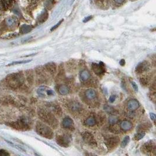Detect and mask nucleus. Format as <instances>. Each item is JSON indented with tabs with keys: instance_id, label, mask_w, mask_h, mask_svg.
Here are the masks:
<instances>
[{
	"instance_id": "9",
	"label": "nucleus",
	"mask_w": 156,
	"mask_h": 156,
	"mask_svg": "<svg viewBox=\"0 0 156 156\" xmlns=\"http://www.w3.org/2000/svg\"><path fill=\"white\" fill-rule=\"evenodd\" d=\"M91 77L90 72L87 70H84L80 73V79L82 82H86L88 81Z\"/></svg>"
},
{
	"instance_id": "13",
	"label": "nucleus",
	"mask_w": 156,
	"mask_h": 156,
	"mask_svg": "<svg viewBox=\"0 0 156 156\" xmlns=\"http://www.w3.org/2000/svg\"><path fill=\"white\" fill-rule=\"evenodd\" d=\"M85 95L86 98L90 100H92L95 99L97 97L96 91L93 89H88L85 92Z\"/></svg>"
},
{
	"instance_id": "6",
	"label": "nucleus",
	"mask_w": 156,
	"mask_h": 156,
	"mask_svg": "<svg viewBox=\"0 0 156 156\" xmlns=\"http://www.w3.org/2000/svg\"><path fill=\"white\" fill-rule=\"evenodd\" d=\"M140 106V104L139 102L135 99H130V101H128L127 104V107L130 110H135L137 109H138Z\"/></svg>"
},
{
	"instance_id": "17",
	"label": "nucleus",
	"mask_w": 156,
	"mask_h": 156,
	"mask_svg": "<svg viewBox=\"0 0 156 156\" xmlns=\"http://www.w3.org/2000/svg\"><path fill=\"white\" fill-rule=\"evenodd\" d=\"M46 68H48V70L52 73H55L56 72V65L54 63H48L46 65Z\"/></svg>"
},
{
	"instance_id": "27",
	"label": "nucleus",
	"mask_w": 156,
	"mask_h": 156,
	"mask_svg": "<svg viewBox=\"0 0 156 156\" xmlns=\"http://www.w3.org/2000/svg\"><path fill=\"white\" fill-rule=\"evenodd\" d=\"M92 16H89V17H87V18H86L84 19V21H83V22H84V23H86V22H88L89 21H90L91 19H92Z\"/></svg>"
},
{
	"instance_id": "25",
	"label": "nucleus",
	"mask_w": 156,
	"mask_h": 156,
	"mask_svg": "<svg viewBox=\"0 0 156 156\" xmlns=\"http://www.w3.org/2000/svg\"><path fill=\"white\" fill-rule=\"evenodd\" d=\"M116 98V97L115 95H111V96L109 97V102H111V103H113V102L115 101Z\"/></svg>"
},
{
	"instance_id": "20",
	"label": "nucleus",
	"mask_w": 156,
	"mask_h": 156,
	"mask_svg": "<svg viewBox=\"0 0 156 156\" xmlns=\"http://www.w3.org/2000/svg\"><path fill=\"white\" fill-rule=\"evenodd\" d=\"M144 136H145V133H144V132H140V133H137L135 136V139L136 140H140L142 139H143Z\"/></svg>"
},
{
	"instance_id": "14",
	"label": "nucleus",
	"mask_w": 156,
	"mask_h": 156,
	"mask_svg": "<svg viewBox=\"0 0 156 156\" xmlns=\"http://www.w3.org/2000/svg\"><path fill=\"white\" fill-rule=\"evenodd\" d=\"M59 92L62 95H66L69 93L70 90L67 86L63 85L59 88Z\"/></svg>"
},
{
	"instance_id": "28",
	"label": "nucleus",
	"mask_w": 156,
	"mask_h": 156,
	"mask_svg": "<svg viewBox=\"0 0 156 156\" xmlns=\"http://www.w3.org/2000/svg\"><path fill=\"white\" fill-rule=\"evenodd\" d=\"M119 64H120L121 66H125V60L124 59H122V60H121L120 61H119Z\"/></svg>"
},
{
	"instance_id": "23",
	"label": "nucleus",
	"mask_w": 156,
	"mask_h": 156,
	"mask_svg": "<svg viewBox=\"0 0 156 156\" xmlns=\"http://www.w3.org/2000/svg\"><path fill=\"white\" fill-rule=\"evenodd\" d=\"M131 84H132V86L133 88H134V90H135L136 91H138V90H139V88H138V86H137V85L136 84V83L135 81H131Z\"/></svg>"
},
{
	"instance_id": "18",
	"label": "nucleus",
	"mask_w": 156,
	"mask_h": 156,
	"mask_svg": "<svg viewBox=\"0 0 156 156\" xmlns=\"http://www.w3.org/2000/svg\"><path fill=\"white\" fill-rule=\"evenodd\" d=\"M129 140H130V137H129V136H126L124 139V140H122V143H121V147H122V148L125 147L128 145V144L129 143Z\"/></svg>"
},
{
	"instance_id": "4",
	"label": "nucleus",
	"mask_w": 156,
	"mask_h": 156,
	"mask_svg": "<svg viewBox=\"0 0 156 156\" xmlns=\"http://www.w3.org/2000/svg\"><path fill=\"white\" fill-rule=\"evenodd\" d=\"M82 136H83V140L86 143L92 146L96 145V141L94 139V137L90 132H84Z\"/></svg>"
},
{
	"instance_id": "3",
	"label": "nucleus",
	"mask_w": 156,
	"mask_h": 156,
	"mask_svg": "<svg viewBox=\"0 0 156 156\" xmlns=\"http://www.w3.org/2000/svg\"><path fill=\"white\" fill-rule=\"evenodd\" d=\"M92 68L94 72L98 75H102L105 72V65L103 62L101 61L99 64L92 63Z\"/></svg>"
},
{
	"instance_id": "16",
	"label": "nucleus",
	"mask_w": 156,
	"mask_h": 156,
	"mask_svg": "<svg viewBox=\"0 0 156 156\" xmlns=\"http://www.w3.org/2000/svg\"><path fill=\"white\" fill-rule=\"evenodd\" d=\"M70 109L74 112H78L80 110L81 106H80V104L78 103L73 102L70 105Z\"/></svg>"
},
{
	"instance_id": "26",
	"label": "nucleus",
	"mask_w": 156,
	"mask_h": 156,
	"mask_svg": "<svg viewBox=\"0 0 156 156\" xmlns=\"http://www.w3.org/2000/svg\"><path fill=\"white\" fill-rule=\"evenodd\" d=\"M150 118L151 119V120L153 121H155V115L154 113H150Z\"/></svg>"
},
{
	"instance_id": "11",
	"label": "nucleus",
	"mask_w": 156,
	"mask_h": 156,
	"mask_svg": "<svg viewBox=\"0 0 156 156\" xmlns=\"http://www.w3.org/2000/svg\"><path fill=\"white\" fill-rule=\"evenodd\" d=\"M120 127L124 130L128 131V130H130L132 129L133 125L130 121H123L120 124Z\"/></svg>"
},
{
	"instance_id": "2",
	"label": "nucleus",
	"mask_w": 156,
	"mask_h": 156,
	"mask_svg": "<svg viewBox=\"0 0 156 156\" xmlns=\"http://www.w3.org/2000/svg\"><path fill=\"white\" fill-rule=\"evenodd\" d=\"M40 115L42 116V118L45 120V122H48L52 126H54L55 124H57L55 118L50 112L44 110V112H42Z\"/></svg>"
},
{
	"instance_id": "24",
	"label": "nucleus",
	"mask_w": 156,
	"mask_h": 156,
	"mask_svg": "<svg viewBox=\"0 0 156 156\" xmlns=\"http://www.w3.org/2000/svg\"><path fill=\"white\" fill-rule=\"evenodd\" d=\"M125 0H114V1L115 3V4H116L117 5H121L124 3Z\"/></svg>"
},
{
	"instance_id": "15",
	"label": "nucleus",
	"mask_w": 156,
	"mask_h": 156,
	"mask_svg": "<svg viewBox=\"0 0 156 156\" xmlns=\"http://www.w3.org/2000/svg\"><path fill=\"white\" fill-rule=\"evenodd\" d=\"M95 124L96 121L93 117H89L85 121V124L88 126H93L95 125Z\"/></svg>"
},
{
	"instance_id": "22",
	"label": "nucleus",
	"mask_w": 156,
	"mask_h": 156,
	"mask_svg": "<svg viewBox=\"0 0 156 156\" xmlns=\"http://www.w3.org/2000/svg\"><path fill=\"white\" fill-rule=\"evenodd\" d=\"M63 21V19H61V21H60L56 25H55L54 26H53L52 28V29H51V31H53V30H55L56 29H57L60 25H61V23H62V22Z\"/></svg>"
},
{
	"instance_id": "19",
	"label": "nucleus",
	"mask_w": 156,
	"mask_h": 156,
	"mask_svg": "<svg viewBox=\"0 0 156 156\" xmlns=\"http://www.w3.org/2000/svg\"><path fill=\"white\" fill-rule=\"evenodd\" d=\"M32 61V60H23V61H15V62H12L10 64H9L8 65H7V66H11L13 65H17V64H23V63H27L29 62H30Z\"/></svg>"
},
{
	"instance_id": "7",
	"label": "nucleus",
	"mask_w": 156,
	"mask_h": 156,
	"mask_svg": "<svg viewBox=\"0 0 156 156\" xmlns=\"http://www.w3.org/2000/svg\"><path fill=\"white\" fill-rule=\"evenodd\" d=\"M57 143H59L60 146L65 147H67L70 143L69 138L67 136H60L57 137Z\"/></svg>"
},
{
	"instance_id": "8",
	"label": "nucleus",
	"mask_w": 156,
	"mask_h": 156,
	"mask_svg": "<svg viewBox=\"0 0 156 156\" xmlns=\"http://www.w3.org/2000/svg\"><path fill=\"white\" fill-rule=\"evenodd\" d=\"M149 68V65L147 61L140 62L136 68V71L137 72H142L147 71Z\"/></svg>"
},
{
	"instance_id": "21",
	"label": "nucleus",
	"mask_w": 156,
	"mask_h": 156,
	"mask_svg": "<svg viewBox=\"0 0 156 156\" xmlns=\"http://www.w3.org/2000/svg\"><path fill=\"white\" fill-rule=\"evenodd\" d=\"M109 121L110 124H115L118 122V118L115 116H111L109 118Z\"/></svg>"
},
{
	"instance_id": "1",
	"label": "nucleus",
	"mask_w": 156,
	"mask_h": 156,
	"mask_svg": "<svg viewBox=\"0 0 156 156\" xmlns=\"http://www.w3.org/2000/svg\"><path fill=\"white\" fill-rule=\"evenodd\" d=\"M37 132L40 135L45 137L46 138H52L53 132L52 130L46 125L42 123H38L36 126Z\"/></svg>"
},
{
	"instance_id": "12",
	"label": "nucleus",
	"mask_w": 156,
	"mask_h": 156,
	"mask_svg": "<svg viewBox=\"0 0 156 156\" xmlns=\"http://www.w3.org/2000/svg\"><path fill=\"white\" fill-rule=\"evenodd\" d=\"M119 141V139L118 137H112V138H109L106 141V144L108 147H114L118 142Z\"/></svg>"
},
{
	"instance_id": "5",
	"label": "nucleus",
	"mask_w": 156,
	"mask_h": 156,
	"mask_svg": "<svg viewBox=\"0 0 156 156\" xmlns=\"http://www.w3.org/2000/svg\"><path fill=\"white\" fill-rule=\"evenodd\" d=\"M61 125L64 128L70 130H72V129H73L74 127L73 121L72 120L71 118H70V117L68 116L66 117V118L63 119L61 122Z\"/></svg>"
},
{
	"instance_id": "10",
	"label": "nucleus",
	"mask_w": 156,
	"mask_h": 156,
	"mask_svg": "<svg viewBox=\"0 0 156 156\" xmlns=\"http://www.w3.org/2000/svg\"><path fill=\"white\" fill-rule=\"evenodd\" d=\"M12 3V0H0V10H7Z\"/></svg>"
}]
</instances>
